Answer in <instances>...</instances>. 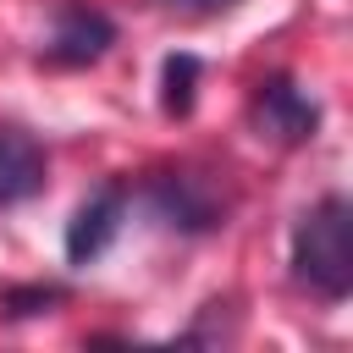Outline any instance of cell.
<instances>
[{
	"label": "cell",
	"mask_w": 353,
	"mask_h": 353,
	"mask_svg": "<svg viewBox=\"0 0 353 353\" xmlns=\"http://www.w3.org/2000/svg\"><path fill=\"white\" fill-rule=\"evenodd\" d=\"M292 281L309 287L320 303H342L353 292V204L325 193L292 226Z\"/></svg>",
	"instance_id": "1"
},
{
	"label": "cell",
	"mask_w": 353,
	"mask_h": 353,
	"mask_svg": "<svg viewBox=\"0 0 353 353\" xmlns=\"http://www.w3.org/2000/svg\"><path fill=\"white\" fill-rule=\"evenodd\" d=\"M248 121H254L259 138L292 149V143H309V138H314V127H320V105H314L292 77H265V83L254 88Z\"/></svg>",
	"instance_id": "2"
},
{
	"label": "cell",
	"mask_w": 353,
	"mask_h": 353,
	"mask_svg": "<svg viewBox=\"0 0 353 353\" xmlns=\"http://www.w3.org/2000/svg\"><path fill=\"white\" fill-rule=\"evenodd\" d=\"M110 44H116L110 17L94 11V6H83V0H66V6L55 11L50 39H44V61H50V66H88V61H99Z\"/></svg>",
	"instance_id": "3"
},
{
	"label": "cell",
	"mask_w": 353,
	"mask_h": 353,
	"mask_svg": "<svg viewBox=\"0 0 353 353\" xmlns=\"http://www.w3.org/2000/svg\"><path fill=\"white\" fill-rule=\"evenodd\" d=\"M149 204L160 210L165 226H182V232H210V226H221V215H226L221 193H215L199 171H165V176H154V182H149Z\"/></svg>",
	"instance_id": "4"
},
{
	"label": "cell",
	"mask_w": 353,
	"mask_h": 353,
	"mask_svg": "<svg viewBox=\"0 0 353 353\" xmlns=\"http://www.w3.org/2000/svg\"><path fill=\"white\" fill-rule=\"evenodd\" d=\"M121 215H127V188H121V182L99 188V193L72 215V226H66V259H72V265H94V259L116 243Z\"/></svg>",
	"instance_id": "5"
},
{
	"label": "cell",
	"mask_w": 353,
	"mask_h": 353,
	"mask_svg": "<svg viewBox=\"0 0 353 353\" xmlns=\"http://www.w3.org/2000/svg\"><path fill=\"white\" fill-rule=\"evenodd\" d=\"M44 143L22 127H0V204H22L33 193H44Z\"/></svg>",
	"instance_id": "6"
},
{
	"label": "cell",
	"mask_w": 353,
	"mask_h": 353,
	"mask_svg": "<svg viewBox=\"0 0 353 353\" xmlns=\"http://www.w3.org/2000/svg\"><path fill=\"white\" fill-rule=\"evenodd\" d=\"M193 77H199V61L193 55H171L165 61V94L160 99H165L171 116H188L193 110Z\"/></svg>",
	"instance_id": "7"
},
{
	"label": "cell",
	"mask_w": 353,
	"mask_h": 353,
	"mask_svg": "<svg viewBox=\"0 0 353 353\" xmlns=\"http://www.w3.org/2000/svg\"><path fill=\"white\" fill-rule=\"evenodd\" d=\"M61 298V287H28V292H0V303L11 314H44L50 303Z\"/></svg>",
	"instance_id": "8"
},
{
	"label": "cell",
	"mask_w": 353,
	"mask_h": 353,
	"mask_svg": "<svg viewBox=\"0 0 353 353\" xmlns=\"http://www.w3.org/2000/svg\"><path fill=\"white\" fill-rule=\"evenodd\" d=\"M160 6H171V11H226L237 0H160Z\"/></svg>",
	"instance_id": "9"
}]
</instances>
